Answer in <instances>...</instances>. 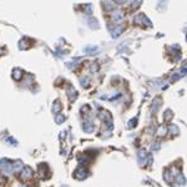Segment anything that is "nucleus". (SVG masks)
I'll use <instances>...</instances> for the list:
<instances>
[{
	"label": "nucleus",
	"instance_id": "nucleus-11",
	"mask_svg": "<svg viewBox=\"0 0 187 187\" xmlns=\"http://www.w3.org/2000/svg\"><path fill=\"white\" fill-rule=\"evenodd\" d=\"M0 54H1V50H0Z\"/></svg>",
	"mask_w": 187,
	"mask_h": 187
},
{
	"label": "nucleus",
	"instance_id": "nucleus-9",
	"mask_svg": "<svg viewBox=\"0 0 187 187\" xmlns=\"http://www.w3.org/2000/svg\"><path fill=\"white\" fill-rule=\"evenodd\" d=\"M165 132H166V129H162V127H161L159 130V135H165Z\"/></svg>",
	"mask_w": 187,
	"mask_h": 187
},
{
	"label": "nucleus",
	"instance_id": "nucleus-10",
	"mask_svg": "<svg viewBox=\"0 0 187 187\" xmlns=\"http://www.w3.org/2000/svg\"><path fill=\"white\" fill-rule=\"evenodd\" d=\"M5 182V177H4V175H0V183H4Z\"/></svg>",
	"mask_w": 187,
	"mask_h": 187
},
{
	"label": "nucleus",
	"instance_id": "nucleus-1",
	"mask_svg": "<svg viewBox=\"0 0 187 187\" xmlns=\"http://www.w3.org/2000/svg\"><path fill=\"white\" fill-rule=\"evenodd\" d=\"M0 168H1V171H3L5 175H8V176L14 172L13 163H10L8 160H1V161H0Z\"/></svg>",
	"mask_w": 187,
	"mask_h": 187
},
{
	"label": "nucleus",
	"instance_id": "nucleus-6",
	"mask_svg": "<svg viewBox=\"0 0 187 187\" xmlns=\"http://www.w3.org/2000/svg\"><path fill=\"white\" fill-rule=\"evenodd\" d=\"M55 121H56V123H63V122L65 121V116L61 115V113H56Z\"/></svg>",
	"mask_w": 187,
	"mask_h": 187
},
{
	"label": "nucleus",
	"instance_id": "nucleus-3",
	"mask_svg": "<svg viewBox=\"0 0 187 187\" xmlns=\"http://www.w3.org/2000/svg\"><path fill=\"white\" fill-rule=\"evenodd\" d=\"M75 178H77V180H84V178L87 177V171L84 170V168H77L76 171H75Z\"/></svg>",
	"mask_w": 187,
	"mask_h": 187
},
{
	"label": "nucleus",
	"instance_id": "nucleus-8",
	"mask_svg": "<svg viewBox=\"0 0 187 187\" xmlns=\"http://www.w3.org/2000/svg\"><path fill=\"white\" fill-rule=\"evenodd\" d=\"M6 142H10V145H14V146L16 145V141H15V140H13L11 137H9V139L6 140Z\"/></svg>",
	"mask_w": 187,
	"mask_h": 187
},
{
	"label": "nucleus",
	"instance_id": "nucleus-5",
	"mask_svg": "<svg viewBox=\"0 0 187 187\" xmlns=\"http://www.w3.org/2000/svg\"><path fill=\"white\" fill-rule=\"evenodd\" d=\"M13 168H14V171H21L23 170V162L20 160L13 162Z\"/></svg>",
	"mask_w": 187,
	"mask_h": 187
},
{
	"label": "nucleus",
	"instance_id": "nucleus-2",
	"mask_svg": "<svg viewBox=\"0 0 187 187\" xmlns=\"http://www.w3.org/2000/svg\"><path fill=\"white\" fill-rule=\"evenodd\" d=\"M34 176V171H33V168L26 166V167H23L21 170V173H20V180L21 181H29V180H31Z\"/></svg>",
	"mask_w": 187,
	"mask_h": 187
},
{
	"label": "nucleus",
	"instance_id": "nucleus-4",
	"mask_svg": "<svg viewBox=\"0 0 187 187\" xmlns=\"http://www.w3.org/2000/svg\"><path fill=\"white\" fill-rule=\"evenodd\" d=\"M82 129H84L85 132H92L94 131V123H91V122H89V121L84 122Z\"/></svg>",
	"mask_w": 187,
	"mask_h": 187
},
{
	"label": "nucleus",
	"instance_id": "nucleus-7",
	"mask_svg": "<svg viewBox=\"0 0 187 187\" xmlns=\"http://www.w3.org/2000/svg\"><path fill=\"white\" fill-rule=\"evenodd\" d=\"M60 110H61V103L59 102V101H56L54 103V106H53V111H54V113H59Z\"/></svg>",
	"mask_w": 187,
	"mask_h": 187
}]
</instances>
